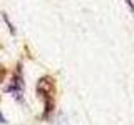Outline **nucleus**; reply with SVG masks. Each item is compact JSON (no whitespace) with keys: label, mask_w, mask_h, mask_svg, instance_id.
Wrapping results in <instances>:
<instances>
[{"label":"nucleus","mask_w":134,"mask_h":125,"mask_svg":"<svg viewBox=\"0 0 134 125\" xmlns=\"http://www.w3.org/2000/svg\"><path fill=\"white\" fill-rule=\"evenodd\" d=\"M0 123H7V122H5V118H3L2 115H0Z\"/></svg>","instance_id":"obj_3"},{"label":"nucleus","mask_w":134,"mask_h":125,"mask_svg":"<svg viewBox=\"0 0 134 125\" xmlns=\"http://www.w3.org/2000/svg\"><path fill=\"white\" fill-rule=\"evenodd\" d=\"M126 3H127V7H129V10H131V14L134 15V2H132V0H126Z\"/></svg>","instance_id":"obj_2"},{"label":"nucleus","mask_w":134,"mask_h":125,"mask_svg":"<svg viewBox=\"0 0 134 125\" xmlns=\"http://www.w3.org/2000/svg\"><path fill=\"white\" fill-rule=\"evenodd\" d=\"M2 18L5 20V23H7V27H8V30H10V33H12V35H15V28H14V25L10 23V20H8V17H7L5 14H2Z\"/></svg>","instance_id":"obj_1"}]
</instances>
